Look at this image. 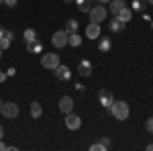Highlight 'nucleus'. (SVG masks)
I'll list each match as a JSON object with an SVG mask.
<instances>
[{"label":"nucleus","instance_id":"f257e3e1","mask_svg":"<svg viewBox=\"0 0 153 151\" xmlns=\"http://www.w3.org/2000/svg\"><path fill=\"white\" fill-rule=\"evenodd\" d=\"M108 110H110V115L114 116L117 121H127L129 115H131V108H129V104H127L125 100H114Z\"/></svg>","mask_w":153,"mask_h":151},{"label":"nucleus","instance_id":"f03ea898","mask_svg":"<svg viewBox=\"0 0 153 151\" xmlns=\"http://www.w3.org/2000/svg\"><path fill=\"white\" fill-rule=\"evenodd\" d=\"M106 16H108V8L102 6V4H98V6H92L90 10H88V19H90V23H104Z\"/></svg>","mask_w":153,"mask_h":151},{"label":"nucleus","instance_id":"7ed1b4c3","mask_svg":"<svg viewBox=\"0 0 153 151\" xmlns=\"http://www.w3.org/2000/svg\"><path fill=\"white\" fill-rule=\"evenodd\" d=\"M59 63H61V61H59V55H57V53H41V65H43L45 70L53 71Z\"/></svg>","mask_w":153,"mask_h":151},{"label":"nucleus","instance_id":"20e7f679","mask_svg":"<svg viewBox=\"0 0 153 151\" xmlns=\"http://www.w3.org/2000/svg\"><path fill=\"white\" fill-rule=\"evenodd\" d=\"M19 112H21V108L16 102H2V106H0V115L4 118H16Z\"/></svg>","mask_w":153,"mask_h":151},{"label":"nucleus","instance_id":"39448f33","mask_svg":"<svg viewBox=\"0 0 153 151\" xmlns=\"http://www.w3.org/2000/svg\"><path fill=\"white\" fill-rule=\"evenodd\" d=\"M68 39H70V35H68L65 31H55V33H53V37H51V43H53V47L61 49V47L68 45Z\"/></svg>","mask_w":153,"mask_h":151},{"label":"nucleus","instance_id":"423d86ee","mask_svg":"<svg viewBox=\"0 0 153 151\" xmlns=\"http://www.w3.org/2000/svg\"><path fill=\"white\" fill-rule=\"evenodd\" d=\"M57 108H59V112H61V115L71 112V110H74V98H71V96H68V94H65V96H61V98H59Z\"/></svg>","mask_w":153,"mask_h":151},{"label":"nucleus","instance_id":"0eeeda50","mask_svg":"<svg viewBox=\"0 0 153 151\" xmlns=\"http://www.w3.org/2000/svg\"><path fill=\"white\" fill-rule=\"evenodd\" d=\"M86 37L88 39H92V41H96L98 37L102 35V27H100V23H88V27H86Z\"/></svg>","mask_w":153,"mask_h":151},{"label":"nucleus","instance_id":"6e6552de","mask_svg":"<svg viewBox=\"0 0 153 151\" xmlns=\"http://www.w3.org/2000/svg\"><path fill=\"white\" fill-rule=\"evenodd\" d=\"M65 127L70 129V131H78V129L82 127V118L78 115H74V112H68L65 115Z\"/></svg>","mask_w":153,"mask_h":151},{"label":"nucleus","instance_id":"1a4fd4ad","mask_svg":"<svg viewBox=\"0 0 153 151\" xmlns=\"http://www.w3.org/2000/svg\"><path fill=\"white\" fill-rule=\"evenodd\" d=\"M112 102H114V96L110 94V90H100V92H98V104H102L106 110L110 108Z\"/></svg>","mask_w":153,"mask_h":151},{"label":"nucleus","instance_id":"9d476101","mask_svg":"<svg viewBox=\"0 0 153 151\" xmlns=\"http://www.w3.org/2000/svg\"><path fill=\"white\" fill-rule=\"evenodd\" d=\"M78 74H80L82 78L92 76V61H90V59H80V61H78Z\"/></svg>","mask_w":153,"mask_h":151},{"label":"nucleus","instance_id":"9b49d317","mask_svg":"<svg viewBox=\"0 0 153 151\" xmlns=\"http://www.w3.org/2000/svg\"><path fill=\"white\" fill-rule=\"evenodd\" d=\"M53 74H55V78H57V80H61V82H68L71 78V70L68 68V65H61V63H59L57 68L53 70Z\"/></svg>","mask_w":153,"mask_h":151},{"label":"nucleus","instance_id":"f8f14e48","mask_svg":"<svg viewBox=\"0 0 153 151\" xmlns=\"http://www.w3.org/2000/svg\"><path fill=\"white\" fill-rule=\"evenodd\" d=\"M27 51L33 53V55H41L43 53V43L39 39H33V41H27Z\"/></svg>","mask_w":153,"mask_h":151},{"label":"nucleus","instance_id":"ddd939ff","mask_svg":"<svg viewBox=\"0 0 153 151\" xmlns=\"http://www.w3.org/2000/svg\"><path fill=\"white\" fill-rule=\"evenodd\" d=\"M108 4H110V6H108V12H110L112 16H117L118 12H120L123 8H125V6H127V0H110Z\"/></svg>","mask_w":153,"mask_h":151},{"label":"nucleus","instance_id":"4468645a","mask_svg":"<svg viewBox=\"0 0 153 151\" xmlns=\"http://www.w3.org/2000/svg\"><path fill=\"white\" fill-rule=\"evenodd\" d=\"M96 41H98V49H100L102 53H108V51L112 49V39H110V37H102L100 35Z\"/></svg>","mask_w":153,"mask_h":151},{"label":"nucleus","instance_id":"2eb2a0df","mask_svg":"<svg viewBox=\"0 0 153 151\" xmlns=\"http://www.w3.org/2000/svg\"><path fill=\"white\" fill-rule=\"evenodd\" d=\"M125 25L118 16H112V21L108 23V29H110V33H120V31H125Z\"/></svg>","mask_w":153,"mask_h":151},{"label":"nucleus","instance_id":"dca6fc26","mask_svg":"<svg viewBox=\"0 0 153 151\" xmlns=\"http://www.w3.org/2000/svg\"><path fill=\"white\" fill-rule=\"evenodd\" d=\"M74 2H76V8L80 12H88L94 6V0H74Z\"/></svg>","mask_w":153,"mask_h":151},{"label":"nucleus","instance_id":"f3484780","mask_svg":"<svg viewBox=\"0 0 153 151\" xmlns=\"http://www.w3.org/2000/svg\"><path fill=\"white\" fill-rule=\"evenodd\" d=\"M29 110H31V116H33V118H41V116H43V106L39 104V102H35V100L31 102V108H29Z\"/></svg>","mask_w":153,"mask_h":151},{"label":"nucleus","instance_id":"a211bd4d","mask_svg":"<svg viewBox=\"0 0 153 151\" xmlns=\"http://www.w3.org/2000/svg\"><path fill=\"white\" fill-rule=\"evenodd\" d=\"M78 29H80V25H78V21L76 19H68V23H65V33L68 35H71V33H78Z\"/></svg>","mask_w":153,"mask_h":151},{"label":"nucleus","instance_id":"6ab92c4d","mask_svg":"<svg viewBox=\"0 0 153 151\" xmlns=\"http://www.w3.org/2000/svg\"><path fill=\"white\" fill-rule=\"evenodd\" d=\"M147 4H149L147 0H133V2H131V10L133 12H143Z\"/></svg>","mask_w":153,"mask_h":151},{"label":"nucleus","instance_id":"aec40b11","mask_svg":"<svg viewBox=\"0 0 153 151\" xmlns=\"http://www.w3.org/2000/svg\"><path fill=\"white\" fill-rule=\"evenodd\" d=\"M117 16L123 21V23H131V19H133V10H131L129 6H125V8H123V10L117 14Z\"/></svg>","mask_w":153,"mask_h":151},{"label":"nucleus","instance_id":"412c9836","mask_svg":"<svg viewBox=\"0 0 153 151\" xmlns=\"http://www.w3.org/2000/svg\"><path fill=\"white\" fill-rule=\"evenodd\" d=\"M68 45H71V47H80V45H82V37L78 35V33H71L70 39H68Z\"/></svg>","mask_w":153,"mask_h":151},{"label":"nucleus","instance_id":"4be33fe9","mask_svg":"<svg viewBox=\"0 0 153 151\" xmlns=\"http://www.w3.org/2000/svg\"><path fill=\"white\" fill-rule=\"evenodd\" d=\"M23 37H25V41H33V39H37V31L35 29H25Z\"/></svg>","mask_w":153,"mask_h":151},{"label":"nucleus","instance_id":"5701e85b","mask_svg":"<svg viewBox=\"0 0 153 151\" xmlns=\"http://www.w3.org/2000/svg\"><path fill=\"white\" fill-rule=\"evenodd\" d=\"M90 151H106V147L100 143V141H96V143H92V145H90Z\"/></svg>","mask_w":153,"mask_h":151},{"label":"nucleus","instance_id":"b1692460","mask_svg":"<svg viewBox=\"0 0 153 151\" xmlns=\"http://www.w3.org/2000/svg\"><path fill=\"white\" fill-rule=\"evenodd\" d=\"M10 43H12V39H8L6 35L0 39V47H2V49H8V47H10Z\"/></svg>","mask_w":153,"mask_h":151},{"label":"nucleus","instance_id":"393cba45","mask_svg":"<svg viewBox=\"0 0 153 151\" xmlns=\"http://www.w3.org/2000/svg\"><path fill=\"white\" fill-rule=\"evenodd\" d=\"M145 129H147V133H151L153 135V116L147 118V123H145Z\"/></svg>","mask_w":153,"mask_h":151},{"label":"nucleus","instance_id":"a878e982","mask_svg":"<svg viewBox=\"0 0 153 151\" xmlns=\"http://www.w3.org/2000/svg\"><path fill=\"white\" fill-rule=\"evenodd\" d=\"M100 143H102V145L106 147V151H108V149H110V143H112V141H110V137H100Z\"/></svg>","mask_w":153,"mask_h":151},{"label":"nucleus","instance_id":"bb28decb","mask_svg":"<svg viewBox=\"0 0 153 151\" xmlns=\"http://www.w3.org/2000/svg\"><path fill=\"white\" fill-rule=\"evenodd\" d=\"M4 4H6L8 8H14V6L19 4V0H4Z\"/></svg>","mask_w":153,"mask_h":151},{"label":"nucleus","instance_id":"cd10ccee","mask_svg":"<svg viewBox=\"0 0 153 151\" xmlns=\"http://www.w3.org/2000/svg\"><path fill=\"white\" fill-rule=\"evenodd\" d=\"M6 76H8V78L16 76V68H8V70H6Z\"/></svg>","mask_w":153,"mask_h":151},{"label":"nucleus","instance_id":"c85d7f7f","mask_svg":"<svg viewBox=\"0 0 153 151\" xmlns=\"http://www.w3.org/2000/svg\"><path fill=\"white\" fill-rule=\"evenodd\" d=\"M74 88H76V90H78V92H84V90H86V86H84V84H76V86H74Z\"/></svg>","mask_w":153,"mask_h":151},{"label":"nucleus","instance_id":"c756f323","mask_svg":"<svg viewBox=\"0 0 153 151\" xmlns=\"http://www.w3.org/2000/svg\"><path fill=\"white\" fill-rule=\"evenodd\" d=\"M6 78H8V76H6V71H0V84H2V82H6Z\"/></svg>","mask_w":153,"mask_h":151},{"label":"nucleus","instance_id":"7c9ffc66","mask_svg":"<svg viewBox=\"0 0 153 151\" xmlns=\"http://www.w3.org/2000/svg\"><path fill=\"white\" fill-rule=\"evenodd\" d=\"M143 19H145L147 23H151V14H147V12H143Z\"/></svg>","mask_w":153,"mask_h":151},{"label":"nucleus","instance_id":"2f4dec72","mask_svg":"<svg viewBox=\"0 0 153 151\" xmlns=\"http://www.w3.org/2000/svg\"><path fill=\"white\" fill-rule=\"evenodd\" d=\"M4 35H6V29H4V27H0V39H2Z\"/></svg>","mask_w":153,"mask_h":151},{"label":"nucleus","instance_id":"473e14b6","mask_svg":"<svg viewBox=\"0 0 153 151\" xmlns=\"http://www.w3.org/2000/svg\"><path fill=\"white\" fill-rule=\"evenodd\" d=\"M147 151H153V143H147Z\"/></svg>","mask_w":153,"mask_h":151},{"label":"nucleus","instance_id":"72a5a7b5","mask_svg":"<svg viewBox=\"0 0 153 151\" xmlns=\"http://www.w3.org/2000/svg\"><path fill=\"white\" fill-rule=\"evenodd\" d=\"M2 137H4V129L0 127V141H2Z\"/></svg>","mask_w":153,"mask_h":151},{"label":"nucleus","instance_id":"f704fd0d","mask_svg":"<svg viewBox=\"0 0 153 151\" xmlns=\"http://www.w3.org/2000/svg\"><path fill=\"white\" fill-rule=\"evenodd\" d=\"M110 0H98V4H108Z\"/></svg>","mask_w":153,"mask_h":151},{"label":"nucleus","instance_id":"c9c22d12","mask_svg":"<svg viewBox=\"0 0 153 151\" xmlns=\"http://www.w3.org/2000/svg\"><path fill=\"white\" fill-rule=\"evenodd\" d=\"M63 2H65V4H70V2H74V0H63Z\"/></svg>","mask_w":153,"mask_h":151},{"label":"nucleus","instance_id":"e433bc0d","mask_svg":"<svg viewBox=\"0 0 153 151\" xmlns=\"http://www.w3.org/2000/svg\"><path fill=\"white\" fill-rule=\"evenodd\" d=\"M2 51H4V49H2V47H0V59H2Z\"/></svg>","mask_w":153,"mask_h":151},{"label":"nucleus","instance_id":"4c0bfd02","mask_svg":"<svg viewBox=\"0 0 153 151\" xmlns=\"http://www.w3.org/2000/svg\"><path fill=\"white\" fill-rule=\"evenodd\" d=\"M147 2H149V6H153V0H147Z\"/></svg>","mask_w":153,"mask_h":151},{"label":"nucleus","instance_id":"58836bf2","mask_svg":"<svg viewBox=\"0 0 153 151\" xmlns=\"http://www.w3.org/2000/svg\"><path fill=\"white\" fill-rule=\"evenodd\" d=\"M2 4H4V0H0V6H2Z\"/></svg>","mask_w":153,"mask_h":151},{"label":"nucleus","instance_id":"ea45409f","mask_svg":"<svg viewBox=\"0 0 153 151\" xmlns=\"http://www.w3.org/2000/svg\"><path fill=\"white\" fill-rule=\"evenodd\" d=\"M0 106H2V100H0Z\"/></svg>","mask_w":153,"mask_h":151},{"label":"nucleus","instance_id":"a19ab883","mask_svg":"<svg viewBox=\"0 0 153 151\" xmlns=\"http://www.w3.org/2000/svg\"><path fill=\"white\" fill-rule=\"evenodd\" d=\"M151 29H153V23H151Z\"/></svg>","mask_w":153,"mask_h":151}]
</instances>
